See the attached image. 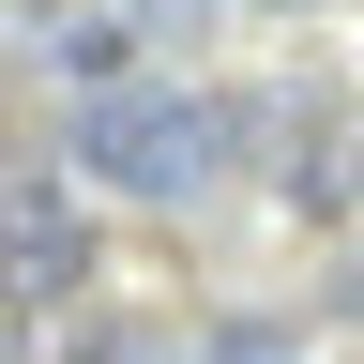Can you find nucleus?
<instances>
[{
	"label": "nucleus",
	"mask_w": 364,
	"mask_h": 364,
	"mask_svg": "<svg viewBox=\"0 0 364 364\" xmlns=\"http://www.w3.org/2000/svg\"><path fill=\"white\" fill-rule=\"evenodd\" d=\"M61 182H107V198H198V182H228V122H213V91H167V76H136V91H91V107L61 122Z\"/></svg>",
	"instance_id": "1"
},
{
	"label": "nucleus",
	"mask_w": 364,
	"mask_h": 364,
	"mask_svg": "<svg viewBox=\"0 0 364 364\" xmlns=\"http://www.w3.org/2000/svg\"><path fill=\"white\" fill-rule=\"evenodd\" d=\"M91 304V213L76 182H0V318H76Z\"/></svg>",
	"instance_id": "2"
},
{
	"label": "nucleus",
	"mask_w": 364,
	"mask_h": 364,
	"mask_svg": "<svg viewBox=\"0 0 364 364\" xmlns=\"http://www.w3.org/2000/svg\"><path fill=\"white\" fill-rule=\"evenodd\" d=\"M273 198L304 228H364V107H304L289 167H273Z\"/></svg>",
	"instance_id": "3"
},
{
	"label": "nucleus",
	"mask_w": 364,
	"mask_h": 364,
	"mask_svg": "<svg viewBox=\"0 0 364 364\" xmlns=\"http://www.w3.org/2000/svg\"><path fill=\"white\" fill-rule=\"evenodd\" d=\"M136 46H152L136 16H61V31H46V76L91 107V91H136Z\"/></svg>",
	"instance_id": "4"
},
{
	"label": "nucleus",
	"mask_w": 364,
	"mask_h": 364,
	"mask_svg": "<svg viewBox=\"0 0 364 364\" xmlns=\"http://www.w3.org/2000/svg\"><path fill=\"white\" fill-rule=\"evenodd\" d=\"M198 364H304V349L273 334V318H213V334H198Z\"/></svg>",
	"instance_id": "5"
},
{
	"label": "nucleus",
	"mask_w": 364,
	"mask_h": 364,
	"mask_svg": "<svg viewBox=\"0 0 364 364\" xmlns=\"http://www.w3.org/2000/svg\"><path fill=\"white\" fill-rule=\"evenodd\" d=\"M76 364H198V349H167V334H136V318H107V334H76Z\"/></svg>",
	"instance_id": "6"
},
{
	"label": "nucleus",
	"mask_w": 364,
	"mask_h": 364,
	"mask_svg": "<svg viewBox=\"0 0 364 364\" xmlns=\"http://www.w3.org/2000/svg\"><path fill=\"white\" fill-rule=\"evenodd\" d=\"M122 16H136V31H152V16H167V31H182V16H198V0H122Z\"/></svg>",
	"instance_id": "7"
},
{
	"label": "nucleus",
	"mask_w": 364,
	"mask_h": 364,
	"mask_svg": "<svg viewBox=\"0 0 364 364\" xmlns=\"http://www.w3.org/2000/svg\"><path fill=\"white\" fill-rule=\"evenodd\" d=\"M334 304H349V318H364V243H349V273H334Z\"/></svg>",
	"instance_id": "8"
},
{
	"label": "nucleus",
	"mask_w": 364,
	"mask_h": 364,
	"mask_svg": "<svg viewBox=\"0 0 364 364\" xmlns=\"http://www.w3.org/2000/svg\"><path fill=\"white\" fill-rule=\"evenodd\" d=\"M258 16H334V0H258Z\"/></svg>",
	"instance_id": "9"
},
{
	"label": "nucleus",
	"mask_w": 364,
	"mask_h": 364,
	"mask_svg": "<svg viewBox=\"0 0 364 364\" xmlns=\"http://www.w3.org/2000/svg\"><path fill=\"white\" fill-rule=\"evenodd\" d=\"M0 16H31V31H46V0H0Z\"/></svg>",
	"instance_id": "10"
}]
</instances>
